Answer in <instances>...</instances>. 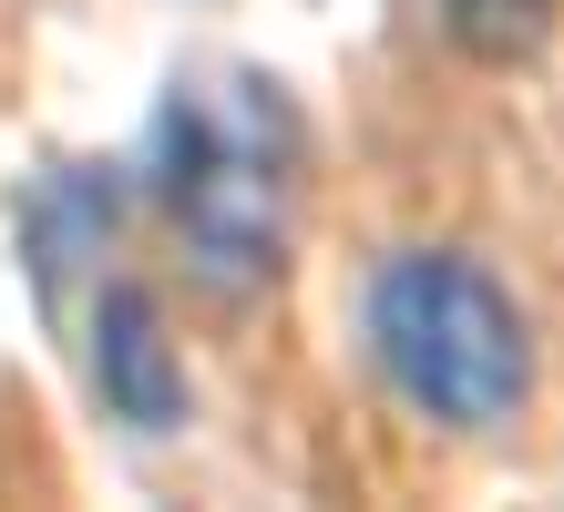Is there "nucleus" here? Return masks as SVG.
Listing matches in <instances>:
<instances>
[{
  "mask_svg": "<svg viewBox=\"0 0 564 512\" xmlns=\"http://www.w3.org/2000/svg\"><path fill=\"white\" fill-rule=\"evenodd\" d=\"M442 21L473 62H523L554 31V0H442Z\"/></svg>",
  "mask_w": 564,
  "mask_h": 512,
  "instance_id": "20e7f679",
  "label": "nucleus"
},
{
  "mask_svg": "<svg viewBox=\"0 0 564 512\" xmlns=\"http://www.w3.org/2000/svg\"><path fill=\"white\" fill-rule=\"evenodd\" d=\"M370 359L380 380L401 390L431 431H503L523 421L534 400V328H523L513 287L492 277L482 257H452V247H401L370 266Z\"/></svg>",
  "mask_w": 564,
  "mask_h": 512,
  "instance_id": "f03ea898",
  "label": "nucleus"
},
{
  "mask_svg": "<svg viewBox=\"0 0 564 512\" xmlns=\"http://www.w3.org/2000/svg\"><path fill=\"white\" fill-rule=\"evenodd\" d=\"M93 390L144 440L185 421V359H175V338H164V297L134 287V277H113L93 297Z\"/></svg>",
  "mask_w": 564,
  "mask_h": 512,
  "instance_id": "7ed1b4c3",
  "label": "nucleus"
},
{
  "mask_svg": "<svg viewBox=\"0 0 564 512\" xmlns=\"http://www.w3.org/2000/svg\"><path fill=\"white\" fill-rule=\"evenodd\" d=\"M154 185H164V226H175L185 266L216 297L268 287L297 236V123L278 83L257 73L175 83L154 133Z\"/></svg>",
  "mask_w": 564,
  "mask_h": 512,
  "instance_id": "f257e3e1",
  "label": "nucleus"
}]
</instances>
